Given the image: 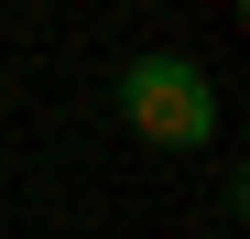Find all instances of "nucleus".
<instances>
[{
  "instance_id": "f257e3e1",
  "label": "nucleus",
  "mask_w": 250,
  "mask_h": 239,
  "mask_svg": "<svg viewBox=\"0 0 250 239\" xmlns=\"http://www.w3.org/2000/svg\"><path fill=\"white\" fill-rule=\"evenodd\" d=\"M109 98H120V120H131L142 141H163V152H207V141H218V87H207L196 55H131V65L109 76Z\"/></svg>"
}]
</instances>
